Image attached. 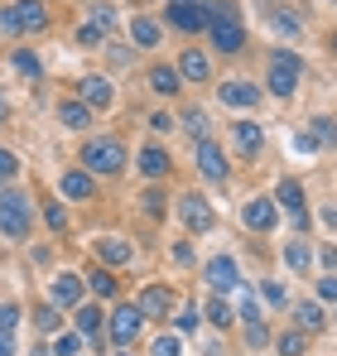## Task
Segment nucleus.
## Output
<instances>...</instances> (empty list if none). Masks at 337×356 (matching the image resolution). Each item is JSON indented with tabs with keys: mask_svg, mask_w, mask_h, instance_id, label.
<instances>
[{
	"mask_svg": "<svg viewBox=\"0 0 337 356\" xmlns=\"http://www.w3.org/2000/svg\"><path fill=\"white\" fill-rule=\"evenodd\" d=\"M0 232L15 241L29 236V197L24 193H15V188H5L0 193Z\"/></svg>",
	"mask_w": 337,
	"mask_h": 356,
	"instance_id": "f257e3e1",
	"label": "nucleus"
},
{
	"mask_svg": "<svg viewBox=\"0 0 337 356\" xmlns=\"http://www.w3.org/2000/svg\"><path fill=\"white\" fill-rule=\"evenodd\" d=\"M82 164H87L92 174H120V169H125V145H120V140H92V145L82 149Z\"/></svg>",
	"mask_w": 337,
	"mask_h": 356,
	"instance_id": "f03ea898",
	"label": "nucleus"
},
{
	"mask_svg": "<svg viewBox=\"0 0 337 356\" xmlns=\"http://www.w3.org/2000/svg\"><path fill=\"white\" fill-rule=\"evenodd\" d=\"M140 323H145V313H140V303H120L111 313V323H107V332H111L116 347H130L135 337H140Z\"/></svg>",
	"mask_w": 337,
	"mask_h": 356,
	"instance_id": "7ed1b4c3",
	"label": "nucleus"
},
{
	"mask_svg": "<svg viewBox=\"0 0 337 356\" xmlns=\"http://www.w3.org/2000/svg\"><path fill=\"white\" fill-rule=\"evenodd\" d=\"M294 87H299V58L280 49V54L270 58V92H275V97H294Z\"/></svg>",
	"mask_w": 337,
	"mask_h": 356,
	"instance_id": "20e7f679",
	"label": "nucleus"
},
{
	"mask_svg": "<svg viewBox=\"0 0 337 356\" xmlns=\"http://www.w3.org/2000/svg\"><path fill=\"white\" fill-rule=\"evenodd\" d=\"M168 24L183 29V34H198L207 24V5H198V0H168Z\"/></svg>",
	"mask_w": 337,
	"mask_h": 356,
	"instance_id": "39448f33",
	"label": "nucleus"
},
{
	"mask_svg": "<svg viewBox=\"0 0 337 356\" xmlns=\"http://www.w3.org/2000/svg\"><path fill=\"white\" fill-rule=\"evenodd\" d=\"M241 222H246L251 232H270V227L280 222V202H270V197H251V202L241 207Z\"/></svg>",
	"mask_w": 337,
	"mask_h": 356,
	"instance_id": "423d86ee",
	"label": "nucleus"
},
{
	"mask_svg": "<svg viewBox=\"0 0 337 356\" xmlns=\"http://www.w3.org/2000/svg\"><path fill=\"white\" fill-rule=\"evenodd\" d=\"M217 97H222V106H231V111H251L256 102H260V87H251V82H241V77H231V82H222L217 87Z\"/></svg>",
	"mask_w": 337,
	"mask_h": 356,
	"instance_id": "0eeeda50",
	"label": "nucleus"
},
{
	"mask_svg": "<svg viewBox=\"0 0 337 356\" xmlns=\"http://www.w3.org/2000/svg\"><path fill=\"white\" fill-rule=\"evenodd\" d=\"M198 174L207 178V183H222L226 178V154L212 140H198Z\"/></svg>",
	"mask_w": 337,
	"mask_h": 356,
	"instance_id": "6e6552de",
	"label": "nucleus"
},
{
	"mask_svg": "<svg viewBox=\"0 0 337 356\" xmlns=\"http://www.w3.org/2000/svg\"><path fill=\"white\" fill-rule=\"evenodd\" d=\"M207 284H212L217 294H226V289H236V284H241V270H236V260H231V255L207 260Z\"/></svg>",
	"mask_w": 337,
	"mask_h": 356,
	"instance_id": "1a4fd4ad",
	"label": "nucleus"
},
{
	"mask_svg": "<svg viewBox=\"0 0 337 356\" xmlns=\"http://www.w3.org/2000/svg\"><path fill=\"white\" fill-rule=\"evenodd\" d=\"M49 303L54 308H77L82 303V275H58L54 289H49Z\"/></svg>",
	"mask_w": 337,
	"mask_h": 356,
	"instance_id": "9d476101",
	"label": "nucleus"
},
{
	"mask_svg": "<svg viewBox=\"0 0 337 356\" xmlns=\"http://www.w3.org/2000/svg\"><path fill=\"white\" fill-rule=\"evenodd\" d=\"M333 145H337V125L328 116H318L308 135H299V149H304V154H308V149H333Z\"/></svg>",
	"mask_w": 337,
	"mask_h": 356,
	"instance_id": "9b49d317",
	"label": "nucleus"
},
{
	"mask_svg": "<svg viewBox=\"0 0 337 356\" xmlns=\"http://www.w3.org/2000/svg\"><path fill=\"white\" fill-rule=\"evenodd\" d=\"M15 19H19V29H29V34H44V29H49V10H44L39 0H15Z\"/></svg>",
	"mask_w": 337,
	"mask_h": 356,
	"instance_id": "f8f14e48",
	"label": "nucleus"
},
{
	"mask_svg": "<svg viewBox=\"0 0 337 356\" xmlns=\"http://www.w3.org/2000/svg\"><path fill=\"white\" fill-rule=\"evenodd\" d=\"M168 308H173V294H168L164 284H150V289L140 294V313H145V318H168Z\"/></svg>",
	"mask_w": 337,
	"mask_h": 356,
	"instance_id": "ddd939ff",
	"label": "nucleus"
},
{
	"mask_svg": "<svg viewBox=\"0 0 337 356\" xmlns=\"http://www.w3.org/2000/svg\"><path fill=\"white\" fill-rule=\"evenodd\" d=\"M178 207H183V222H188L193 232H207V227H212V207H207V202H203L198 193H188V197H183Z\"/></svg>",
	"mask_w": 337,
	"mask_h": 356,
	"instance_id": "4468645a",
	"label": "nucleus"
},
{
	"mask_svg": "<svg viewBox=\"0 0 337 356\" xmlns=\"http://www.w3.org/2000/svg\"><path fill=\"white\" fill-rule=\"evenodd\" d=\"M178 77H188V82H207V77H212L207 54H203V49H188V54H183V63H178Z\"/></svg>",
	"mask_w": 337,
	"mask_h": 356,
	"instance_id": "2eb2a0df",
	"label": "nucleus"
},
{
	"mask_svg": "<svg viewBox=\"0 0 337 356\" xmlns=\"http://www.w3.org/2000/svg\"><path fill=\"white\" fill-rule=\"evenodd\" d=\"M241 44H246V24H212V49L241 54Z\"/></svg>",
	"mask_w": 337,
	"mask_h": 356,
	"instance_id": "dca6fc26",
	"label": "nucleus"
},
{
	"mask_svg": "<svg viewBox=\"0 0 337 356\" xmlns=\"http://www.w3.org/2000/svg\"><path fill=\"white\" fill-rule=\"evenodd\" d=\"M82 106L107 111V106H111V82H107V77H87V82H82Z\"/></svg>",
	"mask_w": 337,
	"mask_h": 356,
	"instance_id": "f3484780",
	"label": "nucleus"
},
{
	"mask_svg": "<svg viewBox=\"0 0 337 356\" xmlns=\"http://www.w3.org/2000/svg\"><path fill=\"white\" fill-rule=\"evenodd\" d=\"M280 202L289 207V217H294V227H304V222H308V217H304V188H299L294 178H284V183H280Z\"/></svg>",
	"mask_w": 337,
	"mask_h": 356,
	"instance_id": "a211bd4d",
	"label": "nucleus"
},
{
	"mask_svg": "<svg viewBox=\"0 0 337 356\" xmlns=\"http://www.w3.org/2000/svg\"><path fill=\"white\" fill-rule=\"evenodd\" d=\"M178 82H183V77H178V67H164V63H155V67H150V92L173 97V92H178Z\"/></svg>",
	"mask_w": 337,
	"mask_h": 356,
	"instance_id": "6ab92c4d",
	"label": "nucleus"
},
{
	"mask_svg": "<svg viewBox=\"0 0 337 356\" xmlns=\"http://www.w3.org/2000/svg\"><path fill=\"white\" fill-rule=\"evenodd\" d=\"M231 140H236V149H246V154H256L265 135H260V125H251V120H236V125H231Z\"/></svg>",
	"mask_w": 337,
	"mask_h": 356,
	"instance_id": "aec40b11",
	"label": "nucleus"
},
{
	"mask_svg": "<svg viewBox=\"0 0 337 356\" xmlns=\"http://www.w3.org/2000/svg\"><path fill=\"white\" fill-rule=\"evenodd\" d=\"M102 327H107L102 323V308L97 303H77V332L82 337H102Z\"/></svg>",
	"mask_w": 337,
	"mask_h": 356,
	"instance_id": "412c9836",
	"label": "nucleus"
},
{
	"mask_svg": "<svg viewBox=\"0 0 337 356\" xmlns=\"http://www.w3.org/2000/svg\"><path fill=\"white\" fill-rule=\"evenodd\" d=\"M97 255H102L107 265H130V245H125L120 236H102L97 241Z\"/></svg>",
	"mask_w": 337,
	"mask_h": 356,
	"instance_id": "4be33fe9",
	"label": "nucleus"
},
{
	"mask_svg": "<svg viewBox=\"0 0 337 356\" xmlns=\"http://www.w3.org/2000/svg\"><path fill=\"white\" fill-rule=\"evenodd\" d=\"M58 120H63L68 130H82V125H92V106H82V102H63V106H58Z\"/></svg>",
	"mask_w": 337,
	"mask_h": 356,
	"instance_id": "5701e85b",
	"label": "nucleus"
},
{
	"mask_svg": "<svg viewBox=\"0 0 337 356\" xmlns=\"http://www.w3.org/2000/svg\"><path fill=\"white\" fill-rule=\"evenodd\" d=\"M207 24H241V5L236 0H212L207 5Z\"/></svg>",
	"mask_w": 337,
	"mask_h": 356,
	"instance_id": "b1692460",
	"label": "nucleus"
},
{
	"mask_svg": "<svg viewBox=\"0 0 337 356\" xmlns=\"http://www.w3.org/2000/svg\"><path fill=\"white\" fill-rule=\"evenodd\" d=\"M63 193H68V197H92V193H97V183H92V174L72 169V174H63Z\"/></svg>",
	"mask_w": 337,
	"mask_h": 356,
	"instance_id": "393cba45",
	"label": "nucleus"
},
{
	"mask_svg": "<svg viewBox=\"0 0 337 356\" xmlns=\"http://www.w3.org/2000/svg\"><path fill=\"white\" fill-rule=\"evenodd\" d=\"M140 169H145L150 178H164V174H168V154L159 149V145H150V149L140 154Z\"/></svg>",
	"mask_w": 337,
	"mask_h": 356,
	"instance_id": "a878e982",
	"label": "nucleus"
},
{
	"mask_svg": "<svg viewBox=\"0 0 337 356\" xmlns=\"http://www.w3.org/2000/svg\"><path fill=\"white\" fill-rule=\"evenodd\" d=\"M15 72H19V77H29V82H34V77H44V63L34 58V54H24V49H15Z\"/></svg>",
	"mask_w": 337,
	"mask_h": 356,
	"instance_id": "bb28decb",
	"label": "nucleus"
},
{
	"mask_svg": "<svg viewBox=\"0 0 337 356\" xmlns=\"http://www.w3.org/2000/svg\"><path fill=\"white\" fill-rule=\"evenodd\" d=\"M130 34H135V44H145V49L159 44V24H155V19H130Z\"/></svg>",
	"mask_w": 337,
	"mask_h": 356,
	"instance_id": "cd10ccee",
	"label": "nucleus"
},
{
	"mask_svg": "<svg viewBox=\"0 0 337 356\" xmlns=\"http://www.w3.org/2000/svg\"><path fill=\"white\" fill-rule=\"evenodd\" d=\"M294 318H299V327H304V332H318V327H323V308H318V303H299V308H294Z\"/></svg>",
	"mask_w": 337,
	"mask_h": 356,
	"instance_id": "c85d7f7f",
	"label": "nucleus"
},
{
	"mask_svg": "<svg viewBox=\"0 0 337 356\" xmlns=\"http://www.w3.org/2000/svg\"><path fill=\"white\" fill-rule=\"evenodd\" d=\"M304 347H308V332H304V327L280 337V356H304Z\"/></svg>",
	"mask_w": 337,
	"mask_h": 356,
	"instance_id": "c756f323",
	"label": "nucleus"
},
{
	"mask_svg": "<svg viewBox=\"0 0 337 356\" xmlns=\"http://www.w3.org/2000/svg\"><path fill=\"white\" fill-rule=\"evenodd\" d=\"M284 260H289V270H294V275H304V270H308V260H313V255H308V245H299V241H294V245H289V250H284Z\"/></svg>",
	"mask_w": 337,
	"mask_h": 356,
	"instance_id": "7c9ffc66",
	"label": "nucleus"
},
{
	"mask_svg": "<svg viewBox=\"0 0 337 356\" xmlns=\"http://www.w3.org/2000/svg\"><path fill=\"white\" fill-rule=\"evenodd\" d=\"M102 39H107V29H102V24H92V19H87V24L77 29V44H82V49H97Z\"/></svg>",
	"mask_w": 337,
	"mask_h": 356,
	"instance_id": "2f4dec72",
	"label": "nucleus"
},
{
	"mask_svg": "<svg viewBox=\"0 0 337 356\" xmlns=\"http://www.w3.org/2000/svg\"><path fill=\"white\" fill-rule=\"evenodd\" d=\"M92 289L102 298H116V275L111 270H92Z\"/></svg>",
	"mask_w": 337,
	"mask_h": 356,
	"instance_id": "473e14b6",
	"label": "nucleus"
},
{
	"mask_svg": "<svg viewBox=\"0 0 337 356\" xmlns=\"http://www.w3.org/2000/svg\"><path fill=\"white\" fill-rule=\"evenodd\" d=\"M207 323H212V327H231V308H226L222 298L207 303Z\"/></svg>",
	"mask_w": 337,
	"mask_h": 356,
	"instance_id": "72a5a7b5",
	"label": "nucleus"
},
{
	"mask_svg": "<svg viewBox=\"0 0 337 356\" xmlns=\"http://www.w3.org/2000/svg\"><path fill=\"white\" fill-rule=\"evenodd\" d=\"M19 327V308L15 303H0V332H15Z\"/></svg>",
	"mask_w": 337,
	"mask_h": 356,
	"instance_id": "f704fd0d",
	"label": "nucleus"
},
{
	"mask_svg": "<svg viewBox=\"0 0 337 356\" xmlns=\"http://www.w3.org/2000/svg\"><path fill=\"white\" fill-rule=\"evenodd\" d=\"M92 24L111 29V24H116V5H92Z\"/></svg>",
	"mask_w": 337,
	"mask_h": 356,
	"instance_id": "c9c22d12",
	"label": "nucleus"
},
{
	"mask_svg": "<svg viewBox=\"0 0 337 356\" xmlns=\"http://www.w3.org/2000/svg\"><path fill=\"white\" fill-rule=\"evenodd\" d=\"M44 222H49L54 232H63V227H68V212H63L58 202H49V207H44Z\"/></svg>",
	"mask_w": 337,
	"mask_h": 356,
	"instance_id": "e433bc0d",
	"label": "nucleus"
},
{
	"mask_svg": "<svg viewBox=\"0 0 337 356\" xmlns=\"http://www.w3.org/2000/svg\"><path fill=\"white\" fill-rule=\"evenodd\" d=\"M246 342H251V347H265V342H270L265 323H246Z\"/></svg>",
	"mask_w": 337,
	"mask_h": 356,
	"instance_id": "4c0bfd02",
	"label": "nucleus"
},
{
	"mask_svg": "<svg viewBox=\"0 0 337 356\" xmlns=\"http://www.w3.org/2000/svg\"><path fill=\"white\" fill-rule=\"evenodd\" d=\"M58 323H63V318H58L54 303H49V308H39V327H44V332H58Z\"/></svg>",
	"mask_w": 337,
	"mask_h": 356,
	"instance_id": "58836bf2",
	"label": "nucleus"
},
{
	"mask_svg": "<svg viewBox=\"0 0 337 356\" xmlns=\"http://www.w3.org/2000/svg\"><path fill=\"white\" fill-rule=\"evenodd\" d=\"M164 193H145V212H150V217H164Z\"/></svg>",
	"mask_w": 337,
	"mask_h": 356,
	"instance_id": "ea45409f",
	"label": "nucleus"
},
{
	"mask_svg": "<svg viewBox=\"0 0 337 356\" xmlns=\"http://www.w3.org/2000/svg\"><path fill=\"white\" fill-rule=\"evenodd\" d=\"M150 356H178V337H159V342L150 347Z\"/></svg>",
	"mask_w": 337,
	"mask_h": 356,
	"instance_id": "a19ab883",
	"label": "nucleus"
},
{
	"mask_svg": "<svg viewBox=\"0 0 337 356\" xmlns=\"http://www.w3.org/2000/svg\"><path fill=\"white\" fill-rule=\"evenodd\" d=\"M15 174H19V159L10 149H0V178H15Z\"/></svg>",
	"mask_w": 337,
	"mask_h": 356,
	"instance_id": "79ce46f5",
	"label": "nucleus"
},
{
	"mask_svg": "<svg viewBox=\"0 0 337 356\" xmlns=\"http://www.w3.org/2000/svg\"><path fill=\"white\" fill-rule=\"evenodd\" d=\"M188 130H193L198 140H207V116H203V111H188Z\"/></svg>",
	"mask_w": 337,
	"mask_h": 356,
	"instance_id": "37998d69",
	"label": "nucleus"
},
{
	"mask_svg": "<svg viewBox=\"0 0 337 356\" xmlns=\"http://www.w3.org/2000/svg\"><path fill=\"white\" fill-rule=\"evenodd\" d=\"M0 29H5V34H24V29H19V19H15V5H10V10H0Z\"/></svg>",
	"mask_w": 337,
	"mask_h": 356,
	"instance_id": "c03bdc74",
	"label": "nucleus"
},
{
	"mask_svg": "<svg viewBox=\"0 0 337 356\" xmlns=\"http://www.w3.org/2000/svg\"><path fill=\"white\" fill-rule=\"evenodd\" d=\"M241 318H246V323H260V308H256L251 289H246V298H241Z\"/></svg>",
	"mask_w": 337,
	"mask_h": 356,
	"instance_id": "a18cd8bd",
	"label": "nucleus"
},
{
	"mask_svg": "<svg viewBox=\"0 0 337 356\" xmlns=\"http://www.w3.org/2000/svg\"><path fill=\"white\" fill-rule=\"evenodd\" d=\"M77 347H82L77 337H58V342H54V352H58V356H77Z\"/></svg>",
	"mask_w": 337,
	"mask_h": 356,
	"instance_id": "49530a36",
	"label": "nucleus"
},
{
	"mask_svg": "<svg viewBox=\"0 0 337 356\" xmlns=\"http://www.w3.org/2000/svg\"><path fill=\"white\" fill-rule=\"evenodd\" d=\"M193 327H198V308H183L178 313V332H193Z\"/></svg>",
	"mask_w": 337,
	"mask_h": 356,
	"instance_id": "de8ad7c7",
	"label": "nucleus"
},
{
	"mask_svg": "<svg viewBox=\"0 0 337 356\" xmlns=\"http://www.w3.org/2000/svg\"><path fill=\"white\" fill-rule=\"evenodd\" d=\"M318 298L323 303H337V280H318Z\"/></svg>",
	"mask_w": 337,
	"mask_h": 356,
	"instance_id": "09e8293b",
	"label": "nucleus"
},
{
	"mask_svg": "<svg viewBox=\"0 0 337 356\" xmlns=\"http://www.w3.org/2000/svg\"><path fill=\"white\" fill-rule=\"evenodd\" d=\"M265 298H270L275 308H284V284H275V280H270V284H265Z\"/></svg>",
	"mask_w": 337,
	"mask_h": 356,
	"instance_id": "8fccbe9b",
	"label": "nucleus"
},
{
	"mask_svg": "<svg viewBox=\"0 0 337 356\" xmlns=\"http://www.w3.org/2000/svg\"><path fill=\"white\" fill-rule=\"evenodd\" d=\"M150 130H159V135H168V130H173V120H168L164 111H159V116H150Z\"/></svg>",
	"mask_w": 337,
	"mask_h": 356,
	"instance_id": "3c124183",
	"label": "nucleus"
},
{
	"mask_svg": "<svg viewBox=\"0 0 337 356\" xmlns=\"http://www.w3.org/2000/svg\"><path fill=\"white\" fill-rule=\"evenodd\" d=\"M275 29H284V34H299V24H294L289 15H275Z\"/></svg>",
	"mask_w": 337,
	"mask_h": 356,
	"instance_id": "603ef678",
	"label": "nucleus"
},
{
	"mask_svg": "<svg viewBox=\"0 0 337 356\" xmlns=\"http://www.w3.org/2000/svg\"><path fill=\"white\" fill-rule=\"evenodd\" d=\"M0 356H15V332H0Z\"/></svg>",
	"mask_w": 337,
	"mask_h": 356,
	"instance_id": "864d4df0",
	"label": "nucleus"
},
{
	"mask_svg": "<svg viewBox=\"0 0 337 356\" xmlns=\"http://www.w3.org/2000/svg\"><path fill=\"white\" fill-rule=\"evenodd\" d=\"M10 116V102H5V92H0V120Z\"/></svg>",
	"mask_w": 337,
	"mask_h": 356,
	"instance_id": "5fc2aeb1",
	"label": "nucleus"
},
{
	"mask_svg": "<svg viewBox=\"0 0 337 356\" xmlns=\"http://www.w3.org/2000/svg\"><path fill=\"white\" fill-rule=\"evenodd\" d=\"M333 54H337V34H333Z\"/></svg>",
	"mask_w": 337,
	"mask_h": 356,
	"instance_id": "6e6d98bb",
	"label": "nucleus"
},
{
	"mask_svg": "<svg viewBox=\"0 0 337 356\" xmlns=\"http://www.w3.org/2000/svg\"><path fill=\"white\" fill-rule=\"evenodd\" d=\"M120 356H130V352H120Z\"/></svg>",
	"mask_w": 337,
	"mask_h": 356,
	"instance_id": "4d7b16f0",
	"label": "nucleus"
}]
</instances>
